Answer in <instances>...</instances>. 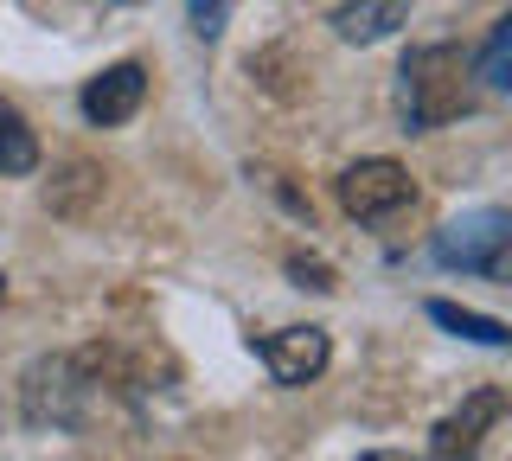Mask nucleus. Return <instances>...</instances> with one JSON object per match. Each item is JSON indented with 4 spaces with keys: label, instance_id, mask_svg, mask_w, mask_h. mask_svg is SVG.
Masks as SVG:
<instances>
[{
    "label": "nucleus",
    "instance_id": "1a4fd4ad",
    "mask_svg": "<svg viewBox=\"0 0 512 461\" xmlns=\"http://www.w3.org/2000/svg\"><path fill=\"white\" fill-rule=\"evenodd\" d=\"M429 321L448 327L455 340H474V346H500V353H512V327H506V321H493V314L455 308V301H429Z\"/></svg>",
    "mask_w": 512,
    "mask_h": 461
},
{
    "label": "nucleus",
    "instance_id": "f03ea898",
    "mask_svg": "<svg viewBox=\"0 0 512 461\" xmlns=\"http://www.w3.org/2000/svg\"><path fill=\"white\" fill-rule=\"evenodd\" d=\"M96 353H45L20 378V417L32 429H77L96 404Z\"/></svg>",
    "mask_w": 512,
    "mask_h": 461
},
{
    "label": "nucleus",
    "instance_id": "423d86ee",
    "mask_svg": "<svg viewBox=\"0 0 512 461\" xmlns=\"http://www.w3.org/2000/svg\"><path fill=\"white\" fill-rule=\"evenodd\" d=\"M256 353H263L276 385H314L333 359V340H327V327H276L256 340Z\"/></svg>",
    "mask_w": 512,
    "mask_h": 461
},
{
    "label": "nucleus",
    "instance_id": "f8f14e48",
    "mask_svg": "<svg viewBox=\"0 0 512 461\" xmlns=\"http://www.w3.org/2000/svg\"><path fill=\"white\" fill-rule=\"evenodd\" d=\"M231 7L237 0H186V20H192V33H199L205 45H212L224 26H231Z\"/></svg>",
    "mask_w": 512,
    "mask_h": 461
},
{
    "label": "nucleus",
    "instance_id": "7ed1b4c3",
    "mask_svg": "<svg viewBox=\"0 0 512 461\" xmlns=\"http://www.w3.org/2000/svg\"><path fill=\"white\" fill-rule=\"evenodd\" d=\"M429 257L442 269H461V276H487L512 289V212L506 205H480V212L448 218L429 244Z\"/></svg>",
    "mask_w": 512,
    "mask_h": 461
},
{
    "label": "nucleus",
    "instance_id": "f257e3e1",
    "mask_svg": "<svg viewBox=\"0 0 512 461\" xmlns=\"http://www.w3.org/2000/svg\"><path fill=\"white\" fill-rule=\"evenodd\" d=\"M397 109H404V129L429 135L442 122L468 116L474 109V65L461 45H416L397 71Z\"/></svg>",
    "mask_w": 512,
    "mask_h": 461
},
{
    "label": "nucleus",
    "instance_id": "9d476101",
    "mask_svg": "<svg viewBox=\"0 0 512 461\" xmlns=\"http://www.w3.org/2000/svg\"><path fill=\"white\" fill-rule=\"evenodd\" d=\"M39 167V135H32V122L0 97V173H32Z\"/></svg>",
    "mask_w": 512,
    "mask_h": 461
},
{
    "label": "nucleus",
    "instance_id": "9b49d317",
    "mask_svg": "<svg viewBox=\"0 0 512 461\" xmlns=\"http://www.w3.org/2000/svg\"><path fill=\"white\" fill-rule=\"evenodd\" d=\"M474 77L487 90H506L512 97V13H500V26L487 33V45H480V58H474Z\"/></svg>",
    "mask_w": 512,
    "mask_h": 461
},
{
    "label": "nucleus",
    "instance_id": "6e6552de",
    "mask_svg": "<svg viewBox=\"0 0 512 461\" xmlns=\"http://www.w3.org/2000/svg\"><path fill=\"white\" fill-rule=\"evenodd\" d=\"M327 26L346 45H378V39H391L397 26H410V7L404 0H340Z\"/></svg>",
    "mask_w": 512,
    "mask_h": 461
},
{
    "label": "nucleus",
    "instance_id": "20e7f679",
    "mask_svg": "<svg viewBox=\"0 0 512 461\" xmlns=\"http://www.w3.org/2000/svg\"><path fill=\"white\" fill-rule=\"evenodd\" d=\"M410 199H416L410 173L397 167V161H384V154H372V161H352L340 173V205L359 218V225H384V218H397Z\"/></svg>",
    "mask_w": 512,
    "mask_h": 461
},
{
    "label": "nucleus",
    "instance_id": "2eb2a0df",
    "mask_svg": "<svg viewBox=\"0 0 512 461\" xmlns=\"http://www.w3.org/2000/svg\"><path fill=\"white\" fill-rule=\"evenodd\" d=\"M0 295H7V276H0Z\"/></svg>",
    "mask_w": 512,
    "mask_h": 461
},
{
    "label": "nucleus",
    "instance_id": "39448f33",
    "mask_svg": "<svg viewBox=\"0 0 512 461\" xmlns=\"http://www.w3.org/2000/svg\"><path fill=\"white\" fill-rule=\"evenodd\" d=\"M506 410H512L506 391L461 397V410H448V417L429 429V461H480V449H487V429L500 423Z\"/></svg>",
    "mask_w": 512,
    "mask_h": 461
},
{
    "label": "nucleus",
    "instance_id": "ddd939ff",
    "mask_svg": "<svg viewBox=\"0 0 512 461\" xmlns=\"http://www.w3.org/2000/svg\"><path fill=\"white\" fill-rule=\"evenodd\" d=\"M288 276H295L301 289H320V295L333 289V269L320 263V257H288Z\"/></svg>",
    "mask_w": 512,
    "mask_h": 461
},
{
    "label": "nucleus",
    "instance_id": "0eeeda50",
    "mask_svg": "<svg viewBox=\"0 0 512 461\" xmlns=\"http://www.w3.org/2000/svg\"><path fill=\"white\" fill-rule=\"evenodd\" d=\"M148 103V71L135 65V58H122V65H109V71H96L90 84H84V116L96 122V129H122L135 109Z\"/></svg>",
    "mask_w": 512,
    "mask_h": 461
},
{
    "label": "nucleus",
    "instance_id": "4468645a",
    "mask_svg": "<svg viewBox=\"0 0 512 461\" xmlns=\"http://www.w3.org/2000/svg\"><path fill=\"white\" fill-rule=\"evenodd\" d=\"M359 461H416V455H404V449H372V455H359Z\"/></svg>",
    "mask_w": 512,
    "mask_h": 461
}]
</instances>
